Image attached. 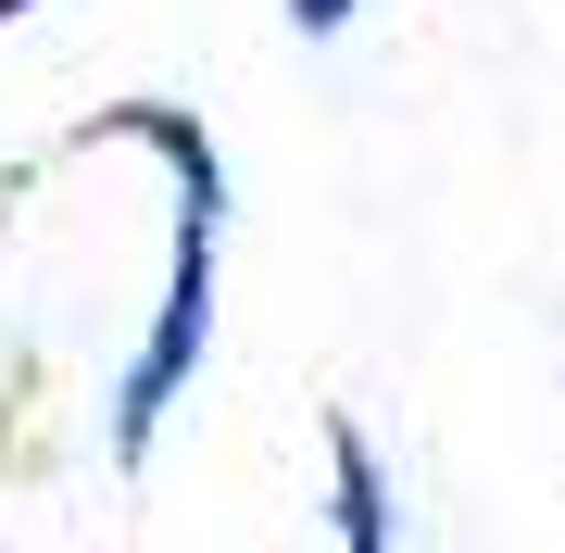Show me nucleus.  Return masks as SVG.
<instances>
[{
    "instance_id": "1",
    "label": "nucleus",
    "mask_w": 565,
    "mask_h": 553,
    "mask_svg": "<svg viewBox=\"0 0 565 553\" xmlns=\"http://www.w3.org/2000/svg\"><path fill=\"white\" fill-rule=\"evenodd\" d=\"M114 139H151L163 164H177V265H163V302H151V340L126 352V377H114V466H139L151 428L189 403V377H202V352H214V240H226V164H214V139H202V114H177V102H126L102 114Z\"/></svg>"
},
{
    "instance_id": "3",
    "label": "nucleus",
    "mask_w": 565,
    "mask_h": 553,
    "mask_svg": "<svg viewBox=\"0 0 565 553\" xmlns=\"http://www.w3.org/2000/svg\"><path fill=\"white\" fill-rule=\"evenodd\" d=\"M352 13H364V0H289V25H302V39H340Z\"/></svg>"
},
{
    "instance_id": "2",
    "label": "nucleus",
    "mask_w": 565,
    "mask_h": 553,
    "mask_svg": "<svg viewBox=\"0 0 565 553\" xmlns=\"http://www.w3.org/2000/svg\"><path fill=\"white\" fill-rule=\"evenodd\" d=\"M327 515H340V541L352 553H390V478H377V440L352 428H327Z\"/></svg>"
},
{
    "instance_id": "4",
    "label": "nucleus",
    "mask_w": 565,
    "mask_h": 553,
    "mask_svg": "<svg viewBox=\"0 0 565 553\" xmlns=\"http://www.w3.org/2000/svg\"><path fill=\"white\" fill-rule=\"evenodd\" d=\"M13 13H25V0H0V25H13Z\"/></svg>"
}]
</instances>
